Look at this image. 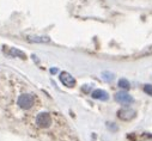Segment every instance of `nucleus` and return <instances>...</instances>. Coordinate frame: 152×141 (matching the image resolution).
I'll list each match as a JSON object with an SVG mask.
<instances>
[{
	"mask_svg": "<svg viewBox=\"0 0 152 141\" xmlns=\"http://www.w3.org/2000/svg\"><path fill=\"white\" fill-rule=\"evenodd\" d=\"M60 80H61V83H62L65 86H67V87H73V86L75 85V79H74L69 73H67V72H62V73L60 74Z\"/></svg>",
	"mask_w": 152,
	"mask_h": 141,
	"instance_id": "nucleus-5",
	"label": "nucleus"
},
{
	"mask_svg": "<svg viewBox=\"0 0 152 141\" xmlns=\"http://www.w3.org/2000/svg\"><path fill=\"white\" fill-rule=\"evenodd\" d=\"M17 104H18V107L22 108V109H30L32 105L35 104V97L30 93H25V94H22L18 97L17 99Z\"/></svg>",
	"mask_w": 152,
	"mask_h": 141,
	"instance_id": "nucleus-1",
	"label": "nucleus"
},
{
	"mask_svg": "<svg viewBox=\"0 0 152 141\" xmlns=\"http://www.w3.org/2000/svg\"><path fill=\"white\" fill-rule=\"evenodd\" d=\"M119 86L121 89H124V90H129L131 89V84H129V81L127 79H120L119 80Z\"/></svg>",
	"mask_w": 152,
	"mask_h": 141,
	"instance_id": "nucleus-9",
	"label": "nucleus"
},
{
	"mask_svg": "<svg viewBox=\"0 0 152 141\" xmlns=\"http://www.w3.org/2000/svg\"><path fill=\"white\" fill-rule=\"evenodd\" d=\"M118 116L122 121H131L135 117V111L131 108H122L118 111Z\"/></svg>",
	"mask_w": 152,
	"mask_h": 141,
	"instance_id": "nucleus-4",
	"label": "nucleus"
},
{
	"mask_svg": "<svg viewBox=\"0 0 152 141\" xmlns=\"http://www.w3.org/2000/svg\"><path fill=\"white\" fill-rule=\"evenodd\" d=\"M50 72H52V73H56V72H58V69L53 68V69H50Z\"/></svg>",
	"mask_w": 152,
	"mask_h": 141,
	"instance_id": "nucleus-12",
	"label": "nucleus"
},
{
	"mask_svg": "<svg viewBox=\"0 0 152 141\" xmlns=\"http://www.w3.org/2000/svg\"><path fill=\"white\" fill-rule=\"evenodd\" d=\"M35 124L39 128H48L52 124V116L48 113H41L35 117Z\"/></svg>",
	"mask_w": 152,
	"mask_h": 141,
	"instance_id": "nucleus-2",
	"label": "nucleus"
},
{
	"mask_svg": "<svg viewBox=\"0 0 152 141\" xmlns=\"http://www.w3.org/2000/svg\"><path fill=\"white\" fill-rule=\"evenodd\" d=\"M92 98L99 99V100H108L109 96H108V93H107L105 91L98 89V90H95V91L92 92Z\"/></svg>",
	"mask_w": 152,
	"mask_h": 141,
	"instance_id": "nucleus-6",
	"label": "nucleus"
},
{
	"mask_svg": "<svg viewBox=\"0 0 152 141\" xmlns=\"http://www.w3.org/2000/svg\"><path fill=\"white\" fill-rule=\"evenodd\" d=\"M144 91L148 94V96H152V85L151 84H146L144 86Z\"/></svg>",
	"mask_w": 152,
	"mask_h": 141,
	"instance_id": "nucleus-11",
	"label": "nucleus"
},
{
	"mask_svg": "<svg viewBox=\"0 0 152 141\" xmlns=\"http://www.w3.org/2000/svg\"><path fill=\"white\" fill-rule=\"evenodd\" d=\"M103 78L107 81H111L114 79V74L113 73H109V72H103Z\"/></svg>",
	"mask_w": 152,
	"mask_h": 141,
	"instance_id": "nucleus-10",
	"label": "nucleus"
},
{
	"mask_svg": "<svg viewBox=\"0 0 152 141\" xmlns=\"http://www.w3.org/2000/svg\"><path fill=\"white\" fill-rule=\"evenodd\" d=\"M115 100L122 105H129L133 103V97L131 94H128L126 91H120L115 94Z\"/></svg>",
	"mask_w": 152,
	"mask_h": 141,
	"instance_id": "nucleus-3",
	"label": "nucleus"
},
{
	"mask_svg": "<svg viewBox=\"0 0 152 141\" xmlns=\"http://www.w3.org/2000/svg\"><path fill=\"white\" fill-rule=\"evenodd\" d=\"M26 40L29 42H36V43L49 42V39L48 37H39V36H29V37H26Z\"/></svg>",
	"mask_w": 152,
	"mask_h": 141,
	"instance_id": "nucleus-7",
	"label": "nucleus"
},
{
	"mask_svg": "<svg viewBox=\"0 0 152 141\" xmlns=\"http://www.w3.org/2000/svg\"><path fill=\"white\" fill-rule=\"evenodd\" d=\"M9 54H10V55H12V56H18V57L25 59V54H24L23 52L18 50V49H15V48H11V49H10V52H9Z\"/></svg>",
	"mask_w": 152,
	"mask_h": 141,
	"instance_id": "nucleus-8",
	"label": "nucleus"
}]
</instances>
